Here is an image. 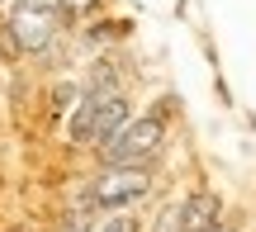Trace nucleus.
Instances as JSON below:
<instances>
[{
  "mask_svg": "<svg viewBox=\"0 0 256 232\" xmlns=\"http://www.w3.org/2000/svg\"><path fill=\"white\" fill-rule=\"evenodd\" d=\"M124 123H128V100L114 90H95L72 114V142L76 147H104Z\"/></svg>",
  "mask_w": 256,
  "mask_h": 232,
  "instance_id": "obj_1",
  "label": "nucleus"
},
{
  "mask_svg": "<svg viewBox=\"0 0 256 232\" xmlns=\"http://www.w3.org/2000/svg\"><path fill=\"white\" fill-rule=\"evenodd\" d=\"M162 138H166L162 119H156V114H142V119L124 123V128L104 142V161H110V166H142V161H152L156 152H162Z\"/></svg>",
  "mask_w": 256,
  "mask_h": 232,
  "instance_id": "obj_2",
  "label": "nucleus"
},
{
  "mask_svg": "<svg viewBox=\"0 0 256 232\" xmlns=\"http://www.w3.org/2000/svg\"><path fill=\"white\" fill-rule=\"evenodd\" d=\"M152 190V176L147 166H110L90 180V204L100 209H124V204H138V199Z\"/></svg>",
  "mask_w": 256,
  "mask_h": 232,
  "instance_id": "obj_3",
  "label": "nucleus"
},
{
  "mask_svg": "<svg viewBox=\"0 0 256 232\" xmlns=\"http://www.w3.org/2000/svg\"><path fill=\"white\" fill-rule=\"evenodd\" d=\"M10 38L24 52H38L57 38V0H19L10 14Z\"/></svg>",
  "mask_w": 256,
  "mask_h": 232,
  "instance_id": "obj_4",
  "label": "nucleus"
},
{
  "mask_svg": "<svg viewBox=\"0 0 256 232\" xmlns=\"http://www.w3.org/2000/svg\"><path fill=\"white\" fill-rule=\"evenodd\" d=\"M180 223H185V232H209V228H218V199H214L209 190L190 195L180 204Z\"/></svg>",
  "mask_w": 256,
  "mask_h": 232,
  "instance_id": "obj_5",
  "label": "nucleus"
},
{
  "mask_svg": "<svg viewBox=\"0 0 256 232\" xmlns=\"http://www.w3.org/2000/svg\"><path fill=\"white\" fill-rule=\"evenodd\" d=\"M152 232H185V223H180V204H166L162 214H156V228Z\"/></svg>",
  "mask_w": 256,
  "mask_h": 232,
  "instance_id": "obj_6",
  "label": "nucleus"
},
{
  "mask_svg": "<svg viewBox=\"0 0 256 232\" xmlns=\"http://www.w3.org/2000/svg\"><path fill=\"white\" fill-rule=\"evenodd\" d=\"M57 5H62V9H66V14H86V9H90V5H95V0H57Z\"/></svg>",
  "mask_w": 256,
  "mask_h": 232,
  "instance_id": "obj_7",
  "label": "nucleus"
},
{
  "mask_svg": "<svg viewBox=\"0 0 256 232\" xmlns=\"http://www.w3.org/2000/svg\"><path fill=\"white\" fill-rule=\"evenodd\" d=\"M66 232H90V218H86V214H72V218H66Z\"/></svg>",
  "mask_w": 256,
  "mask_h": 232,
  "instance_id": "obj_8",
  "label": "nucleus"
},
{
  "mask_svg": "<svg viewBox=\"0 0 256 232\" xmlns=\"http://www.w3.org/2000/svg\"><path fill=\"white\" fill-rule=\"evenodd\" d=\"M104 232H133V218H110V223H104Z\"/></svg>",
  "mask_w": 256,
  "mask_h": 232,
  "instance_id": "obj_9",
  "label": "nucleus"
},
{
  "mask_svg": "<svg viewBox=\"0 0 256 232\" xmlns=\"http://www.w3.org/2000/svg\"><path fill=\"white\" fill-rule=\"evenodd\" d=\"M209 232H238V228H223V223H218V228H209Z\"/></svg>",
  "mask_w": 256,
  "mask_h": 232,
  "instance_id": "obj_10",
  "label": "nucleus"
}]
</instances>
